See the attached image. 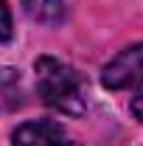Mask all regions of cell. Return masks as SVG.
<instances>
[{
	"label": "cell",
	"instance_id": "cell-1",
	"mask_svg": "<svg viewBox=\"0 0 143 146\" xmlns=\"http://www.w3.org/2000/svg\"><path fill=\"white\" fill-rule=\"evenodd\" d=\"M36 93L51 110L79 118L87 112V87L81 73L56 56H39L34 62Z\"/></svg>",
	"mask_w": 143,
	"mask_h": 146
},
{
	"label": "cell",
	"instance_id": "cell-2",
	"mask_svg": "<svg viewBox=\"0 0 143 146\" xmlns=\"http://www.w3.org/2000/svg\"><path fill=\"white\" fill-rule=\"evenodd\" d=\"M143 82V42L124 48L115 59H109L101 70V84L107 90H126Z\"/></svg>",
	"mask_w": 143,
	"mask_h": 146
},
{
	"label": "cell",
	"instance_id": "cell-3",
	"mask_svg": "<svg viewBox=\"0 0 143 146\" xmlns=\"http://www.w3.org/2000/svg\"><path fill=\"white\" fill-rule=\"evenodd\" d=\"M11 146H73L68 129L59 121H25L11 132Z\"/></svg>",
	"mask_w": 143,
	"mask_h": 146
},
{
	"label": "cell",
	"instance_id": "cell-4",
	"mask_svg": "<svg viewBox=\"0 0 143 146\" xmlns=\"http://www.w3.org/2000/svg\"><path fill=\"white\" fill-rule=\"evenodd\" d=\"M76 0H23V11L34 23L42 25H59L73 11Z\"/></svg>",
	"mask_w": 143,
	"mask_h": 146
},
{
	"label": "cell",
	"instance_id": "cell-5",
	"mask_svg": "<svg viewBox=\"0 0 143 146\" xmlns=\"http://www.w3.org/2000/svg\"><path fill=\"white\" fill-rule=\"evenodd\" d=\"M23 104V87H20V70L0 68V112L17 110Z\"/></svg>",
	"mask_w": 143,
	"mask_h": 146
},
{
	"label": "cell",
	"instance_id": "cell-6",
	"mask_svg": "<svg viewBox=\"0 0 143 146\" xmlns=\"http://www.w3.org/2000/svg\"><path fill=\"white\" fill-rule=\"evenodd\" d=\"M14 34V23H11V9L6 0H0V42H9Z\"/></svg>",
	"mask_w": 143,
	"mask_h": 146
},
{
	"label": "cell",
	"instance_id": "cell-7",
	"mask_svg": "<svg viewBox=\"0 0 143 146\" xmlns=\"http://www.w3.org/2000/svg\"><path fill=\"white\" fill-rule=\"evenodd\" d=\"M129 107H132V115L143 124V82L135 87V96H132V104H129Z\"/></svg>",
	"mask_w": 143,
	"mask_h": 146
}]
</instances>
